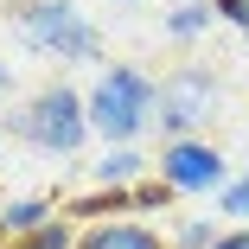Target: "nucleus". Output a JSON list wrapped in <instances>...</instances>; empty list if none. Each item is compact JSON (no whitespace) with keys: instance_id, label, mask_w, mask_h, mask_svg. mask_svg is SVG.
<instances>
[{"instance_id":"nucleus-10","label":"nucleus","mask_w":249,"mask_h":249,"mask_svg":"<svg viewBox=\"0 0 249 249\" xmlns=\"http://www.w3.org/2000/svg\"><path fill=\"white\" fill-rule=\"evenodd\" d=\"M211 26H217L211 0H179V7H166V38H179V45H192L198 32H211Z\"/></svg>"},{"instance_id":"nucleus-16","label":"nucleus","mask_w":249,"mask_h":249,"mask_svg":"<svg viewBox=\"0 0 249 249\" xmlns=\"http://www.w3.org/2000/svg\"><path fill=\"white\" fill-rule=\"evenodd\" d=\"M211 249H249V224H224V236Z\"/></svg>"},{"instance_id":"nucleus-9","label":"nucleus","mask_w":249,"mask_h":249,"mask_svg":"<svg viewBox=\"0 0 249 249\" xmlns=\"http://www.w3.org/2000/svg\"><path fill=\"white\" fill-rule=\"evenodd\" d=\"M134 205H128V192L122 185H89V192H77V198H64V217L83 230V224H109V217H128Z\"/></svg>"},{"instance_id":"nucleus-12","label":"nucleus","mask_w":249,"mask_h":249,"mask_svg":"<svg viewBox=\"0 0 249 249\" xmlns=\"http://www.w3.org/2000/svg\"><path fill=\"white\" fill-rule=\"evenodd\" d=\"M128 205H134V211H173V205H179V192H173L160 173H147L141 185H128Z\"/></svg>"},{"instance_id":"nucleus-1","label":"nucleus","mask_w":249,"mask_h":249,"mask_svg":"<svg viewBox=\"0 0 249 249\" xmlns=\"http://www.w3.org/2000/svg\"><path fill=\"white\" fill-rule=\"evenodd\" d=\"M7 141L32 147V154H52V160L83 154V147L96 141V134H89V103H83V89L64 83V77L45 83V89H32L26 103L7 109Z\"/></svg>"},{"instance_id":"nucleus-5","label":"nucleus","mask_w":249,"mask_h":249,"mask_svg":"<svg viewBox=\"0 0 249 249\" xmlns=\"http://www.w3.org/2000/svg\"><path fill=\"white\" fill-rule=\"evenodd\" d=\"M154 173H160L179 198H192V192H224V185H230V160H224V147L205 141V134H192V141H160Z\"/></svg>"},{"instance_id":"nucleus-14","label":"nucleus","mask_w":249,"mask_h":249,"mask_svg":"<svg viewBox=\"0 0 249 249\" xmlns=\"http://www.w3.org/2000/svg\"><path fill=\"white\" fill-rule=\"evenodd\" d=\"M7 249H77V224H71V217H58V224L32 230L26 243H7Z\"/></svg>"},{"instance_id":"nucleus-3","label":"nucleus","mask_w":249,"mask_h":249,"mask_svg":"<svg viewBox=\"0 0 249 249\" xmlns=\"http://www.w3.org/2000/svg\"><path fill=\"white\" fill-rule=\"evenodd\" d=\"M13 38L32 58H58V64H103V32L83 19L77 0H19Z\"/></svg>"},{"instance_id":"nucleus-13","label":"nucleus","mask_w":249,"mask_h":249,"mask_svg":"<svg viewBox=\"0 0 249 249\" xmlns=\"http://www.w3.org/2000/svg\"><path fill=\"white\" fill-rule=\"evenodd\" d=\"M217 217H230V224H249V173H230V185L217 192Z\"/></svg>"},{"instance_id":"nucleus-15","label":"nucleus","mask_w":249,"mask_h":249,"mask_svg":"<svg viewBox=\"0 0 249 249\" xmlns=\"http://www.w3.org/2000/svg\"><path fill=\"white\" fill-rule=\"evenodd\" d=\"M211 13H217L224 26H236V32L249 38V0H211Z\"/></svg>"},{"instance_id":"nucleus-11","label":"nucleus","mask_w":249,"mask_h":249,"mask_svg":"<svg viewBox=\"0 0 249 249\" xmlns=\"http://www.w3.org/2000/svg\"><path fill=\"white\" fill-rule=\"evenodd\" d=\"M217 236H224L217 217H179V224L166 230V249H211Z\"/></svg>"},{"instance_id":"nucleus-8","label":"nucleus","mask_w":249,"mask_h":249,"mask_svg":"<svg viewBox=\"0 0 249 249\" xmlns=\"http://www.w3.org/2000/svg\"><path fill=\"white\" fill-rule=\"evenodd\" d=\"M154 173V154H141V147H103V160H89V185H141Z\"/></svg>"},{"instance_id":"nucleus-17","label":"nucleus","mask_w":249,"mask_h":249,"mask_svg":"<svg viewBox=\"0 0 249 249\" xmlns=\"http://www.w3.org/2000/svg\"><path fill=\"white\" fill-rule=\"evenodd\" d=\"M7 96H13V64L0 58V103H7Z\"/></svg>"},{"instance_id":"nucleus-4","label":"nucleus","mask_w":249,"mask_h":249,"mask_svg":"<svg viewBox=\"0 0 249 249\" xmlns=\"http://www.w3.org/2000/svg\"><path fill=\"white\" fill-rule=\"evenodd\" d=\"M217 109H224V77H217L211 64H179V71L160 77L154 128H160V141H192Z\"/></svg>"},{"instance_id":"nucleus-18","label":"nucleus","mask_w":249,"mask_h":249,"mask_svg":"<svg viewBox=\"0 0 249 249\" xmlns=\"http://www.w3.org/2000/svg\"><path fill=\"white\" fill-rule=\"evenodd\" d=\"M115 7H134V0H115Z\"/></svg>"},{"instance_id":"nucleus-7","label":"nucleus","mask_w":249,"mask_h":249,"mask_svg":"<svg viewBox=\"0 0 249 249\" xmlns=\"http://www.w3.org/2000/svg\"><path fill=\"white\" fill-rule=\"evenodd\" d=\"M64 217V205L58 198H45V192H26V198H7L0 205V243H26L32 230H45V224H58Z\"/></svg>"},{"instance_id":"nucleus-6","label":"nucleus","mask_w":249,"mask_h":249,"mask_svg":"<svg viewBox=\"0 0 249 249\" xmlns=\"http://www.w3.org/2000/svg\"><path fill=\"white\" fill-rule=\"evenodd\" d=\"M77 249H166V236L147 217H109V224H83Z\"/></svg>"},{"instance_id":"nucleus-2","label":"nucleus","mask_w":249,"mask_h":249,"mask_svg":"<svg viewBox=\"0 0 249 249\" xmlns=\"http://www.w3.org/2000/svg\"><path fill=\"white\" fill-rule=\"evenodd\" d=\"M154 96L160 83L141 64H96L83 103H89V134L103 147H141V134L154 128Z\"/></svg>"}]
</instances>
